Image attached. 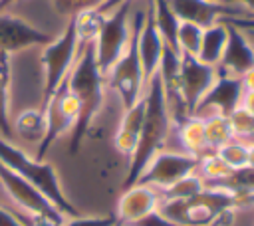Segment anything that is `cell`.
Segmentation results:
<instances>
[{"label":"cell","mask_w":254,"mask_h":226,"mask_svg":"<svg viewBox=\"0 0 254 226\" xmlns=\"http://www.w3.org/2000/svg\"><path fill=\"white\" fill-rule=\"evenodd\" d=\"M145 119L141 127V135L137 141V147L133 155L129 157V167H127V176H125V188L135 184L151 157L165 147L167 137L173 131V121L165 103L163 87L159 81V75L151 77L145 85Z\"/></svg>","instance_id":"6da1fadb"},{"label":"cell","mask_w":254,"mask_h":226,"mask_svg":"<svg viewBox=\"0 0 254 226\" xmlns=\"http://www.w3.org/2000/svg\"><path fill=\"white\" fill-rule=\"evenodd\" d=\"M103 83H105V77L97 67L95 54H93V44H83L67 79H65V85H67L69 93L75 97L77 107H79L77 123L71 131V143H69L71 153H75L79 149L91 121L95 119V115L101 109Z\"/></svg>","instance_id":"7a4b0ae2"},{"label":"cell","mask_w":254,"mask_h":226,"mask_svg":"<svg viewBox=\"0 0 254 226\" xmlns=\"http://www.w3.org/2000/svg\"><path fill=\"white\" fill-rule=\"evenodd\" d=\"M0 163L4 167H8L10 170H14L16 174H20L22 178H26L28 182H32L65 218L79 214V210L65 196L64 188L60 184L58 172L50 163L30 157L28 153H24L14 143H10L2 137H0Z\"/></svg>","instance_id":"3957f363"},{"label":"cell","mask_w":254,"mask_h":226,"mask_svg":"<svg viewBox=\"0 0 254 226\" xmlns=\"http://www.w3.org/2000/svg\"><path fill=\"white\" fill-rule=\"evenodd\" d=\"M143 18H145V0H135L133 10H131L129 42L123 54L119 56V59L113 63V67L105 75L109 87L117 93L123 105V111L131 109L145 95V79H143V69H141V59H139V50H137V38H139Z\"/></svg>","instance_id":"277c9868"},{"label":"cell","mask_w":254,"mask_h":226,"mask_svg":"<svg viewBox=\"0 0 254 226\" xmlns=\"http://www.w3.org/2000/svg\"><path fill=\"white\" fill-rule=\"evenodd\" d=\"M79 40L75 34L73 18L67 20L65 30L54 38L50 44H46L42 52V63H44V97H42V107L46 101L62 87V83L67 79L77 56H79Z\"/></svg>","instance_id":"5b68a950"},{"label":"cell","mask_w":254,"mask_h":226,"mask_svg":"<svg viewBox=\"0 0 254 226\" xmlns=\"http://www.w3.org/2000/svg\"><path fill=\"white\" fill-rule=\"evenodd\" d=\"M133 4H135V0L125 2V4L117 6L115 10H111L109 14H105L101 28H99L95 40L91 42L95 61H97V67L103 73V77L113 67V63L119 59V56L123 54V50L129 42Z\"/></svg>","instance_id":"8992f818"},{"label":"cell","mask_w":254,"mask_h":226,"mask_svg":"<svg viewBox=\"0 0 254 226\" xmlns=\"http://www.w3.org/2000/svg\"><path fill=\"white\" fill-rule=\"evenodd\" d=\"M42 111H44V117H46V133H44V139L40 141V145L36 149V157L34 159H38V161H44V157L50 151V147L54 145V141H58L64 133L73 131V127L77 123L79 107H77L75 97L69 93L65 81L46 101Z\"/></svg>","instance_id":"52a82bcc"},{"label":"cell","mask_w":254,"mask_h":226,"mask_svg":"<svg viewBox=\"0 0 254 226\" xmlns=\"http://www.w3.org/2000/svg\"><path fill=\"white\" fill-rule=\"evenodd\" d=\"M196 161H198L196 157L187 155L183 151L161 149L151 157V161L147 163V167L143 169V172L139 174V178L135 182L147 184L161 192V190L169 188L171 184H175L177 180L185 178L187 174L194 172Z\"/></svg>","instance_id":"ba28073f"},{"label":"cell","mask_w":254,"mask_h":226,"mask_svg":"<svg viewBox=\"0 0 254 226\" xmlns=\"http://www.w3.org/2000/svg\"><path fill=\"white\" fill-rule=\"evenodd\" d=\"M242 95H244V91H242L240 79L218 75L216 81L212 83V87L206 91V95L194 107L192 115L198 119H206V117H214V115L228 117L240 105Z\"/></svg>","instance_id":"9c48e42d"},{"label":"cell","mask_w":254,"mask_h":226,"mask_svg":"<svg viewBox=\"0 0 254 226\" xmlns=\"http://www.w3.org/2000/svg\"><path fill=\"white\" fill-rule=\"evenodd\" d=\"M216 77L218 73L214 65H206L198 61L194 56H181V89L189 115H192L194 107L212 87Z\"/></svg>","instance_id":"30bf717a"},{"label":"cell","mask_w":254,"mask_h":226,"mask_svg":"<svg viewBox=\"0 0 254 226\" xmlns=\"http://www.w3.org/2000/svg\"><path fill=\"white\" fill-rule=\"evenodd\" d=\"M161 204V192L157 188H151L147 184H131L127 186L119 200H117V210L115 218L119 226H131L149 212L157 210Z\"/></svg>","instance_id":"8fae6325"},{"label":"cell","mask_w":254,"mask_h":226,"mask_svg":"<svg viewBox=\"0 0 254 226\" xmlns=\"http://www.w3.org/2000/svg\"><path fill=\"white\" fill-rule=\"evenodd\" d=\"M54 38L22 18L0 14V56H8L12 52H20L32 46H46Z\"/></svg>","instance_id":"7c38bea8"},{"label":"cell","mask_w":254,"mask_h":226,"mask_svg":"<svg viewBox=\"0 0 254 226\" xmlns=\"http://www.w3.org/2000/svg\"><path fill=\"white\" fill-rule=\"evenodd\" d=\"M165 40L161 38L155 20H153V12H151V0H145V18L139 30V38H137V50H139V59H141V69H143V79L145 85L151 77L157 75L163 54H165Z\"/></svg>","instance_id":"4fadbf2b"},{"label":"cell","mask_w":254,"mask_h":226,"mask_svg":"<svg viewBox=\"0 0 254 226\" xmlns=\"http://www.w3.org/2000/svg\"><path fill=\"white\" fill-rule=\"evenodd\" d=\"M250 69H254V48L248 44V40L238 28L228 24V42L216 65V73L224 77L240 79Z\"/></svg>","instance_id":"5bb4252c"},{"label":"cell","mask_w":254,"mask_h":226,"mask_svg":"<svg viewBox=\"0 0 254 226\" xmlns=\"http://www.w3.org/2000/svg\"><path fill=\"white\" fill-rule=\"evenodd\" d=\"M169 6L179 22H190L200 28L214 26L232 16V8L216 0H169Z\"/></svg>","instance_id":"9a60e30c"},{"label":"cell","mask_w":254,"mask_h":226,"mask_svg":"<svg viewBox=\"0 0 254 226\" xmlns=\"http://www.w3.org/2000/svg\"><path fill=\"white\" fill-rule=\"evenodd\" d=\"M143 119H145V99L141 97L131 109L123 111V117L119 121L115 137H113L115 149L127 159L133 155V151L137 147V141H139V135H141V127H143Z\"/></svg>","instance_id":"2e32d148"},{"label":"cell","mask_w":254,"mask_h":226,"mask_svg":"<svg viewBox=\"0 0 254 226\" xmlns=\"http://www.w3.org/2000/svg\"><path fill=\"white\" fill-rule=\"evenodd\" d=\"M173 135H175V141H179V151L187 153V155H192V157H202L206 153H212L208 149V143H206V135H204V121L190 115L187 117L183 123L175 125L173 127Z\"/></svg>","instance_id":"e0dca14e"},{"label":"cell","mask_w":254,"mask_h":226,"mask_svg":"<svg viewBox=\"0 0 254 226\" xmlns=\"http://www.w3.org/2000/svg\"><path fill=\"white\" fill-rule=\"evenodd\" d=\"M226 42H228V24L224 20L214 24V26L204 28L196 59L206 63V65H214L216 67L220 57H222V54H224Z\"/></svg>","instance_id":"ac0fdd59"},{"label":"cell","mask_w":254,"mask_h":226,"mask_svg":"<svg viewBox=\"0 0 254 226\" xmlns=\"http://www.w3.org/2000/svg\"><path fill=\"white\" fill-rule=\"evenodd\" d=\"M12 133H14V137H20L24 141L40 145V141L44 139V133H46L44 111L42 109H28V111L20 113L12 125Z\"/></svg>","instance_id":"d6986e66"},{"label":"cell","mask_w":254,"mask_h":226,"mask_svg":"<svg viewBox=\"0 0 254 226\" xmlns=\"http://www.w3.org/2000/svg\"><path fill=\"white\" fill-rule=\"evenodd\" d=\"M194 172L204 180L206 186H212V184H218L220 180H224L226 176H230L234 170L212 151V153H206V155L198 157Z\"/></svg>","instance_id":"ffe728a7"},{"label":"cell","mask_w":254,"mask_h":226,"mask_svg":"<svg viewBox=\"0 0 254 226\" xmlns=\"http://www.w3.org/2000/svg\"><path fill=\"white\" fill-rule=\"evenodd\" d=\"M204 188H206L204 180L196 172H190L185 178L171 184L169 188L161 190V200H189V198L200 194Z\"/></svg>","instance_id":"44dd1931"},{"label":"cell","mask_w":254,"mask_h":226,"mask_svg":"<svg viewBox=\"0 0 254 226\" xmlns=\"http://www.w3.org/2000/svg\"><path fill=\"white\" fill-rule=\"evenodd\" d=\"M202 121H204V135H206V143H208L210 151H216V149H220L222 145H226L234 139L228 117L214 115V117H206Z\"/></svg>","instance_id":"7402d4cb"},{"label":"cell","mask_w":254,"mask_h":226,"mask_svg":"<svg viewBox=\"0 0 254 226\" xmlns=\"http://www.w3.org/2000/svg\"><path fill=\"white\" fill-rule=\"evenodd\" d=\"M204 28L190 24V22H179L177 28V52L181 56H194L198 54L200 40H202Z\"/></svg>","instance_id":"603a6c76"},{"label":"cell","mask_w":254,"mask_h":226,"mask_svg":"<svg viewBox=\"0 0 254 226\" xmlns=\"http://www.w3.org/2000/svg\"><path fill=\"white\" fill-rule=\"evenodd\" d=\"M103 14L99 10H87V12H81L73 18V26H75V34H77V40L79 44H91L103 24Z\"/></svg>","instance_id":"cb8c5ba5"},{"label":"cell","mask_w":254,"mask_h":226,"mask_svg":"<svg viewBox=\"0 0 254 226\" xmlns=\"http://www.w3.org/2000/svg\"><path fill=\"white\" fill-rule=\"evenodd\" d=\"M232 170H240L246 169L248 165V143L240 141V139H232L230 143L222 145L220 149L214 151Z\"/></svg>","instance_id":"d4e9b609"},{"label":"cell","mask_w":254,"mask_h":226,"mask_svg":"<svg viewBox=\"0 0 254 226\" xmlns=\"http://www.w3.org/2000/svg\"><path fill=\"white\" fill-rule=\"evenodd\" d=\"M228 123L230 129L234 133V139L240 141H254V115L250 111H246L242 105H238L230 115H228Z\"/></svg>","instance_id":"484cf974"},{"label":"cell","mask_w":254,"mask_h":226,"mask_svg":"<svg viewBox=\"0 0 254 226\" xmlns=\"http://www.w3.org/2000/svg\"><path fill=\"white\" fill-rule=\"evenodd\" d=\"M6 56H0V137L10 141L14 139L12 123L8 119V93H6V79H8V63H4Z\"/></svg>","instance_id":"4316f807"},{"label":"cell","mask_w":254,"mask_h":226,"mask_svg":"<svg viewBox=\"0 0 254 226\" xmlns=\"http://www.w3.org/2000/svg\"><path fill=\"white\" fill-rule=\"evenodd\" d=\"M103 2L105 0H52V6L60 16H65L67 20H71L81 12L97 10Z\"/></svg>","instance_id":"83f0119b"},{"label":"cell","mask_w":254,"mask_h":226,"mask_svg":"<svg viewBox=\"0 0 254 226\" xmlns=\"http://www.w3.org/2000/svg\"><path fill=\"white\" fill-rule=\"evenodd\" d=\"M62 226H117L115 216H71L62 222Z\"/></svg>","instance_id":"f1b7e54d"},{"label":"cell","mask_w":254,"mask_h":226,"mask_svg":"<svg viewBox=\"0 0 254 226\" xmlns=\"http://www.w3.org/2000/svg\"><path fill=\"white\" fill-rule=\"evenodd\" d=\"M131 226H177V224H173L171 220H167L159 210H153V212H149L147 216H143L141 220H137Z\"/></svg>","instance_id":"f546056e"},{"label":"cell","mask_w":254,"mask_h":226,"mask_svg":"<svg viewBox=\"0 0 254 226\" xmlns=\"http://www.w3.org/2000/svg\"><path fill=\"white\" fill-rule=\"evenodd\" d=\"M0 226H24V224L20 222V218L10 208L0 204Z\"/></svg>","instance_id":"4dcf8cb0"},{"label":"cell","mask_w":254,"mask_h":226,"mask_svg":"<svg viewBox=\"0 0 254 226\" xmlns=\"http://www.w3.org/2000/svg\"><path fill=\"white\" fill-rule=\"evenodd\" d=\"M125 2H131V0H105V2H103V4H101V6L97 8V10H99V12H101V14L105 16V14H109L111 10H115L117 6L125 4Z\"/></svg>","instance_id":"1f68e13d"},{"label":"cell","mask_w":254,"mask_h":226,"mask_svg":"<svg viewBox=\"0 0 254 226\" xmlns=\"http://www.w3.org/2000/svg\"><path fill=\"white\" fill-rule=\"evenodd\" d=\"M240 83H242V91H254V69H250L248 73H244L240 77Z\"/></svg>","instance_id":"d6a6232c"},{"label":"cell","mask_w":254,"mask_h":226,"mask_svg":"<svg viewBox=\"0 0 254 226\" xmlns=\"http://www.w3.org/2000/svg\"><path fill=\"white\" fill-rule=\"evenodd\" d=\"M240 105H242L246 111H250V113L254 115V91H246V93L242 95Z\"/></svg>","instance_id":"836d02e7"},{"label":"cell","mask_w":254,"mask_h":226,"mask_svg":"<svg viewBox=\"0 0 254 226\" xmlns=\"http://www.w3.org/2000/svg\"><path fill=\"white\" fill-rule=\"evenodd\" d=\"M248 169H254V141L248 143Z\"/></svg>","instance_id":"e575fe53"},{"label":"cell","mask_w":254,"mask_h":226,"mask_svg":"<svg viewBox=\"0 0 254 226\" xmlns=\"http://www.w3.org/2000/svg\"><path fill=\"white\" fill-rule=\"evenodd\" d=\"M234 210H236V208H234ZM230 212H232V210H230ZM230 212L222 214L218 220H214V222H212V224H208V226H226V224H228V220H226V218H228V214H230Z\"/></svg>","instance_id":"d590c367"},{"label":"cell","mask_w":254,"mask_h":226,"mask_svg":"<svg viewBox=\"0 0 254 226\" xmlns=\"http://www.w3.org/2000/svg\"><path fill=\"white\" fill-rule=\"evenodd\" d=\"M16 2H20V0H0V12H2V10H6L8 6L16 4Z\"/></svg>","instance_id":"8d00e7d4"},{"label":"cell","mask_w":254,"mask_h":226,"mask_svg":"<svg viewBox=\"0 0 254 226\" xmlns=\"http://www.w3.org/2000/svg\"><path fill=\"white\" fill-rule=\"evenodd\" d=\"M252 18H254V16H252Z\"/></svg>","instance_id":"74e56055"},{"label":"cell","mask_w":254,"mask_h":226,"mask_svg":"<svg viewBox=\"0 0 254 226\" xmlns=\"http://www.w3.org/2000/svg\"><path fill=\"white\" fill-rule=\"evenodd\" d=\"M117 226H119V224H117Z\"/></svg>","instance_id":"f35d334b"}]
</instances>
